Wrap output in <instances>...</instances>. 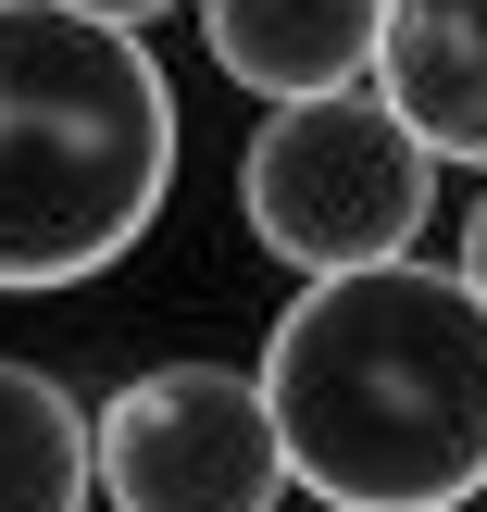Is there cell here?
<instances>
[{"label":"cell","instance_id":"cell-5","mask_svg":"<svg viewBox=\"0 0 487 512\" xmlns=\"http://www.w3.org/2000/svg\"><path fill=\"white\" fill-rule=\"evenodd\" d=\"M200 50H213L225 88L250 100H313V88H363L375 38H388V0H188Z\"/></svg>","mask_w":487,"mask_h":512},{"label":"cell","instance_id":"cell-8","mask_svg":"<svg viewBox=\"0 0 487 512\" xmlns=\"http://www.w3.org/2000/svg\"><path fill=\"white\" fill-rule=\"evenodd\" d=\"M463 275H475V300H487V188H475V213H463Z\"/></svg>","mask_w":487,"mask_h":512},{"label":"cell","instance_id":"cell-1","mask_svg":"<svg viewBox=\"0 0 487 512\" xmlns=\"http://www.w3.org/2000/svg\"><path fill=\"white\" fill-rule=\"evenodd\" d=\"M263 400L300 500L325 512H463L487 500V300L463 263L300 275L263 338Z\"/></svg>","mask_w":487,"mask_h":512},{"label":"cell","instance_id":"cell-6","mask_svg":"<svg viewBox=\"0 0 487 512\" xmlns=\"http://www.w3.org/2000/svg\"><path fill=\"white\" fill-rule=\"evenodd\" d=\"M375 88L413 113V138L438 150V163L487 175V0H388Z\"/></svg>","mask_w":487,"mask_h":512},{"label":"cell","instance_id":"cell-9","mask_svg":"<svg viewBox=\"0 0 487 512\" xmlns=\"http://www.w3.org/2000/svg\"><path fill=\"white\" fill-rule=\"evenodd\" d=\"M75 13H113V25H163V13H188V0H75Z\"/></svg>","mask_w":487,"mask_h":512},{"label":"cell","instance_id":"cell-4","mask_svg":"<svg viewBox=\"0 0 487 512\" xmlns=\"http://www.w3.org/2000/svg\"><path fill=\"white\" fill-rule=\"evenodd\" d=\"M288 438H275L263 363L175 350L100 400V512H288Z\"/></svg>","mask_w":487,"mask_h":512},{"label":"cell","instance_id":"cell-2","mask_svg":"<svg viewBox=\"0 0 487 512\" xmlns=\"http://www.w3.org/2000/svg\"><path fill=\"white\" fill-rule=\"evenodd\" d=\"M175 75L150 25L0 0V288H88L163 225Z\"/></svg>","mask_w":487,"mask_h":512},{"label":"cell","instance_id":"cell-3","mask_svg":"<svg viewBox=\"0 0 487 512\" xmlns=\"http://www.w3.org/2000/svg\"><path fill=\"white\" fill-rule=\"evenodd\" d=\"M438 213V150L413 138L388 88H313V100H263L238 150V225L263 263L288 275H363L425 250Z\"/></svg>","mask_w":487,"mask_h":512},{"label":"cell","instance_id":"cell-7","mask_svg":"<svg viewBox=\"0 0 487 512\" xmlns=\"http://www.w3.org/2000/svg\"><path fill=\"white\" fill-rule=\"evenodd\" d=\"M0 512H100V413L25 350H0Z\"/></svg>","mask_w":487,"mask_h":512}]
</instances>
